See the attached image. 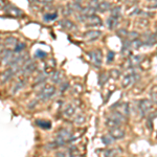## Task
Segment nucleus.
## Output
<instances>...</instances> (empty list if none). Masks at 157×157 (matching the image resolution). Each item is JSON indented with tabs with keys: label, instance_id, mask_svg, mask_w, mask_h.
Segmentation results:
<instances>
[{
	"label": "nucleus",
	"instance_id": "29",
	"mask_svg": "<svg viewBox=\"0 0 157 157\" xmlns=\"http://www.w3.org/2000/svg\"><path fill=\"white\" fill-rule=\"evenodd\" d=\"M128 30H126V29H120L117 32V35H118V37H121V39H123V38H126V39H127V36H128Z\"/></svg>",
	"mask_w": 157,
	"mask_h": 157
},
{
	"label": "nucleus",
	"instance_id": "28",
	"mask_svg": "<svg viewBox=\"0 0 157 157\" xmlns=\"http://www.w3.org/2000/svg\"><path fill=\"white\" fill-rule=\"evenodd\" d=\"M111 16H115V17H120L121 16V7L120 6H115L111 10Z\"/></svg>",
	"mask_w": 157,
	"mask_h": 157
},
{
	"label": "nucleus",
	"instance_id": "16",
	"mask_svg": "<svg viewBox=\"0 0 157 157\" xmlns=\"http://www.w3.org/2000/svg\"><path fill=\"white\" fill-rule=\"evenodd\" d=\"M110 9H111V3L108 1L98 2L97 7H95V10H97L98 12H101V13H105V12L109 11Z\"/></svg>",
	"mask_w": 157,
	"mask_h": 157
},
{
	"label": "nucleus",
	"instance_id": "4",
	"mask_svg": "<svg viewBox=\"0 0 157 157\" xmlns=\"http://www.w3.org/2000/svg\"><path fill=\"white\" fill-rule=\"evenodd\" d=\"M138 78H139V75L138 73H136L135 71H131V72L127 73L123 80V87L127 88V87H129V86L133 85L134 83L137 82Z\"/></svg>",
	"mask_w": 157,
	"mask_h": 157
},
{
	"label": "nucleus",
	"instance_id": "13",
	"mask_svg": "<svg viewBox=\"0 0 157 157\" xmlns=\"http://www.w3.org/2000/svg\"><path fill=\"white\" fill-rule=\"evenodd\" d=\"M121 153L120 148H112V149H106L103 151V157H118Z\"/></svg>",
	"mask_w": 157,
	"mask_h": 157
},
{
	"label": "nucleus",
	"instance_id": "17",
	"mask_svg": "<svg viewBox=\"0 0 157 157\" xmlns=\"http://www.w3.org/2000/svg\"><path fill=\"white\" fill-rule=\"evenodd\" d=\"M118 20L120 17H115V16H111L107 19V26L109 29H114L116 26L118 25Z\"/></svg>",
	"mask_w": 157,
	"mask_h": 157
},
{
	"label": "nucleus",
	"instance_id": "27",
	"mask_svg": "<svg viewBox=\"0 0 157 157\" xmlns=\"http://www.w3.org/2000/svg\"><path fill=\"white\" fill-rule=\"evenodd\" d=\"M84 121H85V116L83 114H78V115L75 116V124H78V125H82V124H84Z\"/></svg>",
	"mask_w": 157,
	"mask_h": 157
},
{
	"label": "nucleus",
	"instance_id": "6",
	"mask_svg": "<svg viewBox=\"0 0 157 157\" xmlns=\"http://www.w3.org/2000/svg\"><path fill=\"white\" fill-rule=\"evenodd\" d=\"M126 135V131L121 127H115L109 129V136L113 139V140H120L123 139Z\"/></svg>",
	"mask_w": 157,
	"mask_h": 157
},
{
	"label": "nucleus",
	"instance_id": "10",
	"mask_svg": "<svg viewBox=\"0 0 157 157\" xmlns=\"http://www.w3.org/2000/svg\"><path fill=\"white\" fill-rule=\"evenodd\" d=\"M4 11H6V13L9 16H12V17H20L22 16V11L19 9V7L13 6V4H9V6H4Z\"/></svg>",
	"mask_w": 157,
	"mask_h": 157
},
{
	"label": "nucleus",
	"instance_id": "25",
	"mask_svg": "<svg viewBox=\"0 0 157 157\" xmlns=\"http://www.w3.org/2000/svg\"><path fill=\"white\" fill-rule=\"evenodd\" d=\"M58 18V13H52V14H46L44 15V20L45 21H52V20Z\"/></svg>",
	"mask_w": 157,
	"mask_h": 157
},
{
	"label": "nucleus",
	"instance_id": "24",
	"mask_svg": "<svg viewBox=\"0 0 157 157\" xmlns=\"http://www.w3.org/2000/svg\"><path fill=\"white\" fill-rule=\"evenodd\" d=\"M108 78H109V75H108L107 72L101 73V75H100V81H98V82H100V85L103 86L106 82H107Z\"/></svg>",
	"mask_w": 157,
	"mask_h": 157
},
{
	"label": "nucleus",
	"instance_id": "31",
	"mask_svg": "<svg viewBox=\"0 0 157 157\" xmlns=\"http://www.w3.org/2000/svg\"><path fill=\"white\" fill-rule=\"evenodd\" d=\"M150 94H151L152 102L157 105V92H152V93H150Z\"/></svg>",
	"mask_w": 157,
	"mask_h": 157
},
{
	"label": "nucleus",
	"instance_id": "20",
	"mask_svg": "<svg viewBox=\"0 0 157 157\" xmlns=\"http://www.w3.org/2000/svg\"><path fill=\"white\" fill-rule=\"evenodd\" d=\"M62 72L61 71H54L52 75V82L57 83V84H61V82H62Z\"/></svg>",
	"mask_w": 157,
	"mask_h": 157
},
{
	"label": "nucleus",
	"instance_id": "12",
	"mask_svg": "<svg viewBox=\"0 0 157 157\" xmlns=\"http://www.w3.org/2000/svg\"><path fill=\"white\" fill-rule=\"evenodd\" d=\"M36 68V63L32 62V61H27L26 63L21 67L20 69V72L23 73V75H29V73H32Z\"/></svg>",
	"mask_w": 157,
	"mask_h": 157
},
{
	"label": "nucleus",
	"instance_id": "23",
	"mask_svg": "<svg viewBox=\"0 0 157 157\" xmlns=\"http://www.w3.org/2000/svg\"><path fill=\"white\" fill-rule=\"evenodd\" d=\"M17 43H18L17 42V39L14 37H10L6 40V45H7V46H11V47H13V46L15 47L17 45Z\"/></svg>",
	"mask_w": 157,
	"mask_h": 157
},
{
	"label": "nucleus",
	"instance_id": "2",
	"mask_svg": "<svg viewBox=\"0 0 157 157\" xmlns=\"http://www.w3.org/2000/svg\"><path fill=\"white\" fill-rule=\"evenodd\" d=\"M125 120H126L125 116H123L121 114H120V113L113 111V112L106 118V125L110 129L115 128V127H121L124 121H125Z\"/></svg>",
	"mask_w": 157,
	"mask_h": 157
},
{
	"label": "nucleus",
	"instance_id": "3",
	"mask_svg": "<svg viewBox=\"0 0 157 157\" xmlns=\"http://www.w3.org/2000/svg\"><path fill=\"white\" fill-rule=\"evenodd\" d=\"M88 56L90 57V62L92 63L95 67H100L101 65H102V61H103L102 50H100V49L92 50V52H88Z\"/></svg>",
	"mask_w": 157,
	"mask_h": 157
},
{
	"label": "nucleus",
	"instance_id": "21",
	"mask_svg": "<svg viewBox=\"0 0 157 157\" xmlns=\"http://www.w3.org/2000/svg\"><path fill=\"white\" fill-rule=\"evenodd\" d=\"M143 60V56H134L132 59L130 60V67H135L137 66L139 63Z\"/></svg>",
	"mask_w": 157,
	"mask_h": 157
},
{
	"label": "nucleus",
	"instance_id": "32",
	"mask_svg": "<svg viewBox=\"0 0 157 157\" xmlns=\"http://www.w3.org/2000/svg\"><path fill=\"white\" fill-rule=\"evenodd\" d=\"M36 56L39 58H44L45 56H46V54H45L44 52H41V50H38V52H36Z\"/></svg>",
	"mask_w": 157,
	"mask_h": 157
},
{
	"label": "nucleus",
	"instance_id": "34",
	"mask_svg": "<svg viewBox=\"0 0 157 157\" xmlns=\"http://www.w3.org/2000/svg\"><path fill=\"white\" fill-rule=\"evenodd\" d=\"M4 6H6V2L0 1V9H4Z\"/></svg>",
	"mask_w": 157,
	"mask_h": 157
},
{
	"label": "nucleus",
	"instance_id": "19",
	"mask_svg": "<svg viewBox=\"0 0 157 157\" xmlns=\"http://www.w3.org/2000/svg\"><path fill=\"white\" fill-rule=\"evenodd\" d=\"M36 124L42 129H52V123L48 121H43V120H38L36 121Z\"/></svg>",
	"mask_w": 157,
	"mask_h": 157
},
{
	"label": "nucleus",
	"instance_id": "22",
	"mask_svg": "<svg viewBox=\"0 0 157 157\" xmlns=\"http://www.w3.org/2000/svg\"><path fill=\"white\" fill-rule=\"evenodd\" d=\"M26 47V44L25 43H17V45L14 48V52L15 54H20L21 52H23V49Z\"/></svg>",
	"mask_w": 157,
	"mask_h": 157
},
{
	"label": "nucleus",
	"instance_id": "26",
	"mask_svg": "<svg viewBox=\"0 0 157 157\" xmlns=\"http://www.w3.org/2000/svg\"><path fill=\"white\" fill-rule=\"evenodd\" d=\"M102 141H103L104 145L109 146V145H111V144L113 143V139L111 138L109 135H104L103 137H102Z\"/></svg>",
	"mask_w": 157,
	"mask_h": 157
},
{
	"label": "nucleus",
	"instance_id": "33",
	"mask_svg": "<svg viewBox=\"0 0 157 157\" xmlns=\"http://www.w3.org/2000/svg\"><path fill=\"white\" fill-rule=\"evenodd\" d=\"M61 86H62V91H64L66 88H68V83H64V84L61 85Z\"/></svg>",
	"mask_w": 157,
	"mask_h": 157
},
{
	"label": "nucleus",
	"instance_id": "9",
	"mask_svg": "<svg viewBox=\"0 0 157 157\" xmlns=\"http://www.w3.org/2000/svg\"><path fill=\"white\" fill-rule=\"evenodd\" d=\"M101 36H102V32L97 30V29H91V30H88V32L84 33L83 39L87 42H92V41L98 40Z\"/></svg>",
	"mask_w": 157,
	"mask_h": 157
},
{
	"label": "nucleus",
	"instance_id": "30",
	"mask_svg": "<svg viewBox=\"0 0 157 157\" xmlns=\"http://www.w3.org/2000/svg\"><path fill=\"white\" fill-rule=\"evenodd\" d=\"M114 56L115 54L113 52H108V56H107V63H111L114 59Z\"/></svg>",
	"mask_w": 157,
	"mask_h": 157
},
{
	"label": "nucleus",
	"instance_id": "8",
	"mask_svg": "<svg viewBox=\"0 0 157 157\" xmlns=\"http://www.w3.org/2000/svg\"><path fill=\"white\" fill-rule=\"evenodd\" d=\"M112 109H115V112L120 113L123 116H128L130 113V106L128 103H117L112 106Z\"/></svg>",
	"mask_w": 157,
	"mask_h": 157
},
{
	"label": "nucleus",
	"instance_id": "5",
	"mask_svg": "<svg viewBox=\"0 0 157 157\" xmlns=\"http://www.w3.org/2000/svg\"><path fill=\"white\" fill-rule=\"evenodd\" d=\"M153 105H152V102L150 100H147V98H144V100H140L138 103V109L140 111V115L145 116L147 113L150 112Z\"/></svg>",
	"mask_w": 157,
	"mask_h": 157
},
{
	"label": "nucleus",
	"instance_id": "11",
	"mask_svg": "<svg viewBox=\"0 0 157 157\" xmlns=\"http://www.w3.org/2000/svg\"><path fill=\"white\" fill-rule=\"evenodd\" d=\"M15 73H16V70H15L14 68H12V67L7 68V69L4 70V71L1 73V75H0V82L6 83L7 81H10L13 77H14Z\"/></svg>",
	"mask_w": 157,
	"mask_h": 157
},
{
	"label": "nucleus",
	"instance_id": "14",
	"mask_svg": "<svg viewBox=\"0 0 157 157\" xmlns=\"http://www.w3.org/2000/svg\"><path fill=\"white\" fill-rule=\"evenodd\" d=\"M75 110H77V108H75V105H72V104H68V105L65 106L64 110H63V115H64V117L69 118V117H71V116L75 115Z\"/></svg>",
	"mask_w": 157,
	"mask_h": 157
},
{
	"label": "nucleus",
	"instance_id": "15",
	"mask_svg": "<svg viewBox=\"0 0 157 157\" xmlns=\"http://www.w3.org/2000/svg\"><path fill=\"white\" fill-rule=\"evenodd\" d=\"M59 24L62 26V29H67V30H75V29H77L75 23H73L72 21H70V20H68V19L61 20V21L59 22Z\"/></svg>",
	"mask_w": 157,
	"mask_h": 157
},
{
	"label": "nucleus",
	"instance_id": "18",
	"mask_svg": "<svg viewBox=\"0 0 157 157\" xmlns=\"http://www.w3.org/2000/svg\"><path fill=\"white\" fill-rule=\"evenodd\" d=\"M25 84H26V80H25V78H20L18 82L15 83L14 87H13V89H12L13 94H14V93H16V92H18L20 89H22V88L25 86Z\"/></svg>",
	"mask_w": 157,
	"mask_h": 157
},
{
	"label": "nucleus",
	"instance_id": "7",
	"mask_svg": "<svg viewBox=\"0 0 157 157\" xmlns=\"http://www.w3.org/2000/svg\"><path fill=\"white\" fill-rule=\"evenodd\" d=\"M83 23L86 24L87 27H97V26H101L102 25V19L98 16V15H92V16L86 17L84 22Z\"/></svg>",
	"mask_w": 157,
	"mask_h": 157
},
{
	"label": "nucleus",
	"instance_id": "1",
	"mask_svg": "<svg viewBox=\"0 0 157 157\" xmlns=\"http://www.w3.org/2000/svg\"><path fill=\"white\" fill-rule=\"evenodd\" d=\"M56 94V87L50 84H44V86L38 92V98L41 102H46Z\"/></svg>",
	"mask_w": 157,
	"mask_h": 157
}]
</instances>
